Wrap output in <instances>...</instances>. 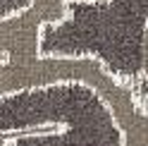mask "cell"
Here are the masks:
<instances>
[{
    "label": "cell",
    "instance_id": "2",
    "mask_svg": "<svg viewBox=\"0 0 148 146\" xmlns=\"http://www.w3.org/2000/svg\"><path fill=\"white\" fill-rule=\"evenodd\" d=\"M108 3H112V0H31V5H36L48 17L50 29L69 19V10L74 5H108Z\"/></svg>",
    "mask_w": 148,
    "mask_h": 146
},
{
    "label": "cell",
    "instance_id": "4",
    "mask_svg": "<svg viewBox=\"0 0 148 146\" xmlns=\"http://www.w3.org/2000/svg\"><path fill=\"white\" fill-rule=\"evenodd\" d=\"M141 74L148 79V19L141 31Z\"/></svg>",
    "mask_w": 148,
    "mask_h": 146
},
{
    "label": "cell",
    "instance_id": "5",
    "mask_svg": "<svg viewBox=\"0 0 148 146\" xmlns=\"http://www.w3.org/2000/svg\"><path fill=\"white\" fill-rule=\"evenodd\" d=\"M119 146H148V134L146 136H119Z\"/></svg>",
    "mask_w": 148,
    "mask_h": 146
},
{
    "label": "cell",
    "instance_id": "1",
    "mask_svg": "<svg viewBox=\"0 0 148 146\" xmlns=\"http://www.w3.org/2000/svg\"><path fill=\"white\" fill-rule=\"evenodd\" d=\"M45 29L50 22L36 5L0 17V98L55 86H86L110 110L136 94L132 81L93 53H43Z\"/></svg>",
    "mask_w": 148,
    "mask_h": 146
},
{
    "label": "cell",
    "instance_id": "3",
    "mask_svg": "<svg viewBox=\"0 0 148 146\" xmlns=\"http://www.w3.org/2000/svg\"><path fill=\"white\" fill-rule=\"evenodd\" d=\"M31 0H0V17H10L19 10H26Z\"/></svg>",
    "mask_w": 148,
    "mask_h": 146
}]
</instances>
